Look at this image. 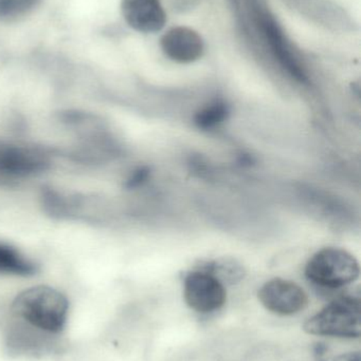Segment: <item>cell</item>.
Returning <instances> with one entry per match:
<instances>
[{"label":"cell","mask_w":361,"mask_h":361,"mask_svg":"<svg viewBox=\"0 0 361 361\" xmlns=\"http://www.w3.org/2000/svg\"><path fill=\"white\" fill-rule=\"evenodd\" d=\"M11 314L38 330L59 336L67 326L69 301L51 286H32L15 297Z\"/></svg>","instance_id":"1"},{"label":"cell","mask_w":361,"mask_h":361,"mask_svg":"<svg viewBox=\"0 0 361 361\" xmlns=\"http://www.w3.org/2000/svg\"><path fill=\"white\" fill-rule=\"evenodd\" d=\"M303 330L315 336L360 338L361 303L355 296H341L309 318Z\"/></svg>","instance_id":"2"},{"label":"cell","mask_w":361,"mask_h":361,"mask_svg":"<svg viewBox=\"0 0 361 361\" xmlns=\"http://www.w3.org/2000/svg\"><path fill=\"white\" fill-rule=\"evenodd\" d=\"M309 281L320 288H343L353 283L360 277L357 259L343 248L326 247L316 252L304 269Z\"/></svg>","instance_id":"3"},{"label":"cell","mask_w":361,"mask_h":361,"mask_svg":"<svg viewBox=\"0 0 361 361\" xmlns=\"http://www.w3.org/2000/svg\"><path fill=\"white\" fill-rule=\"evenodd\" d=\"M50 164V156L42 148L0 142V184L44 173Z\"/></svg>","instance_id":"4"},{"label":"cell","mask_w":361,"mask_h":361,"mask_svg":"<svg viewBox=\"0 0 361 361\" xmlns=\"http://www.w3.org/2000/svg\"><path fill=\"white\" fill-rule=\"evenodd\" d=\"M184 298L187 305L197 313L218 311L227 300L225 284L203 269L190 271L184 277Z\"/></svg>","instance_id":"5"},{"label":"cell","mask_w":361,"mask_h":361,"mask_svg":"<svg viewBox=\"0 0 361 361\" xmlns=\"http://www.w3.org/2000/svg\"><path fill=\"white\" fill-rule=\"evenodd\" d=\"M6 328V347L11 355L17 357H42L57 351V335L38 330L25 322L14 318Z\"/></svg>","instance_id":"6"},{"label":"cell","mask_w":361,"mask_h":361,"mask_svg":"<svg viewBox=\"0 0 361 361\" xmlns=\"http://www.w3.org/2000/svg\"><path fill=\"white\" fill-rule=\"evenodd\" d=\"M261 305L271 313L292 316L307 309L309 296L296 282L275 278L263 284L259 290Z\"/></svg>","instance_id":"7"},{"label":"cell","mask_w":361,"mask_h":361,"mask_svg":"<svg viewBox=\"0 0 361 361\" xmlns=\"http://www.w3.org/2000/svg\"><path fill=\"white\" fill-rule=\"evenodd\" d=\"M123 17L129 27L141 33H155L165 25L167 16L159 0H122Z\"/></svg>","instance_id":"8"},{"label":"cell","mask_w":361,"mask_h":361,"mask_svg":"<svg viewBox=\"0 0 361 361\" xmlns=\"http://www.w3.org/2000/svg\"><path fill=\"white\" fill-rule=\"evenodd\" d=\"M160 44L165 54L177 63H192L201 59L203 53L201 35L186 27L169 30L161 38Z\"/></svg>","instance_id":"9"},{"label":"cell","mask_w":361,"mask_h":361,"mask_svg":"<svg viewBox=\"0 0 361 361\" xmlns=\"http://www.w3.org/2000/svg\"><path fill=\"white\" fill-rule=\"evenodd\" d=\"M263 27H264L265 35L269 40L268 42L273 48V53L279 59L281 65L283 66L284 69L288 70V73L299 82H307V78L304 71L292 55L277 23L271 20V18H266L263 20Z\"/></svg>","instance_id":"10"},{"label":"cell","mask_w":361,"mask_h":361,"mask_svg":"<svg viewBox=\"0 0 361 361\" xmlns=\"http://www.w3.org/2000/svg\"><path fill=\"white\" fill-rule=\"evenodd\" d=\"M38 265L23 256L19 250L0 242V275L30 277L37 274Z\"/></svg>","instance_id":"11"},{"label":"cell","mask_w":361,"mask_h":361,"mask_svg":"<svg viewBox=\"0 0 361 361\" xmlns=\"http://www.w3.org/2000/svg\"><path fill=\"white\" fill-rule=\"evenodd\" d=\"M229 114H230V108L228 104L218 99L201 108L195 114L193 121L195 126L201 130H212L226 122Z\"/></svg>","instance_id":"12"},{"label":"cell","mask_w":361,"mask_h":361,"mask_svg":"<svg viewBox=\"0 0 361 361\" xmlns=\"http://www.w3.org/2000/svg\"><path fill=\"white\" fill-rule=\"evenodd\" d=\"M40 0H0V21L11 23L31 12Z\"/></svg>","instance_id":"13"},{"label":"cell","mask_w":361,"mask_h":361,"mask_svg":"<svg viewBox=\"0 0 361 361\" xmlns=\"http://www.w3.org/2000/svg\"><path fill=\"white\" fill-rule=\"evenodd\" d=\"M150 176V171L148 167H138L135 171H131V175H129V178L125 180L124 187L126 189L138 188V187L142 186L144 183L148 182Z\"/></svg>","instance_id":"14"},{"label":"cell","mask_w":361,"mask_h":361,"mask_svg":"<svg viewBox=\"0 0 361 361\" xmlns=\"http://www.w3.org/2000/svg\"><path fill=\"white\" fill-rule=\"evenodd\" d=\"M333 361H361L360 352H349L336 356Z\"/></svg>","instance_id":"15"}]
</instances>
